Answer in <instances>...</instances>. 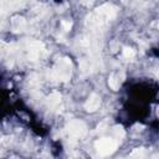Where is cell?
Listing matches in <instances>:
<instances>
[{"label": "cell", "instance_id": "4", "mask_svg": "<svg viewBox=\"0 0 159 159\" xmlns=\"http://www.w3.org/2000/svg\"><path fill=\"white\" fill-rule=\"evenodd\" d=\"M124 55H125L127 57H132V56L134 55V52H133V50H130V48H125V51H124Z\"/></svg>", "mask_w": 159, "mask_h": 159}, {"label": "cell", "instance_id": "1", "mask_svg": "<svg viewBox=\"0 0 159 159\" xmlns=\"http://www.w3.org/2000/svg\"><path fill=\"white\" fill-rule=\"evenodd\" d=\"M96 145H97V148H98V152H101V153H103V154L111 153V152L113 150V148H114V144H113L111 140H108V139H102V140L97 142Z\"/></svg>", "mask_w": 159, "mask_h": 159}, {"label": "cell", "instance_id": "2", "mask_svg": "<svg viewBox=\"0 0 159 159\" xmlns=\"http://www.w3.org/2000/svg\"><path fill=\"white\" fill-rule=\"evenodd\" d=\"M84 132H86V128H84L83 123H81V122H72L70 124V134H72L75 137H81Z\"/></svg>", "mask_w": 159, "mask_h": 159}, {"label": "cell", "instance_id": "3", "mask_svg": "<svg viewBox=\"0 0 159 159\" xmlns=\"http://www.w3.org/2000/svg\"><path fill=\"white\" fill-rule=\"evenodd\" d=\"M98 106H99V97L96 96V94H93V96L87 101V103H86V109H87V111H94Z\"/></svg>", "mask_w": 159, "mask_h": 159}]
</instances>
